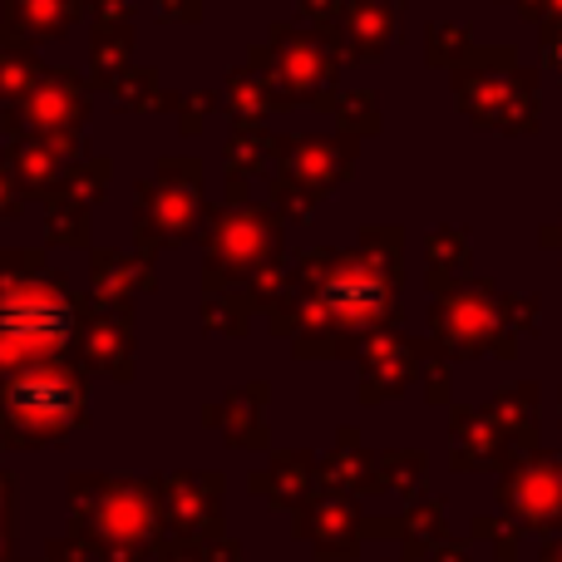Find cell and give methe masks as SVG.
I'll return each instance as SVG.
<instances>
[{
  "mask_svg": "<svg viewBox=\"0 0 562 562\" xmlns=\"http://www.w3.org/2000/svg\"><path fill=\"white\" fill-rule=\"evenodd\" d=\"M5 419L20 439H40V435H65L79 419V390L69 385L55 370H35V375H15L5 390Z\"/></svg>",
  "mask_w": 562,
  "mask_h": 562,
  "instance_id": "cell-2",
  "label": "cell"
},
{
  "mask_svg": "<svg viewBox=\"0 0 562 562\" xmlns=\"http://www.w3.org/2000/svg\"><path fill=\"white\" fill-rule=\"evenodd\" d=\"M69 340V301L49 281H10L0 291V366L49 356Z\"/></svg>",
  "mask_w": 562,
  "mask_h": 562,
  "instance_id": "cell-1",
  "label": "cell"
},
{
  "mask_svg": "<svg viewBox=\"0 0 562 562\" xmlns=\"http://www.w3.org/2000/svg\"><path fill=\"white\" fill-rule=\"evenodd\" d=\"M553 59H558V69H562V40H558V49H553Z\"/></svg>",
  "mask_w": 562,
  "mask_h": 562,
  "instance_id": "cell-3",
  "label": "cell"
}]
</instances>
